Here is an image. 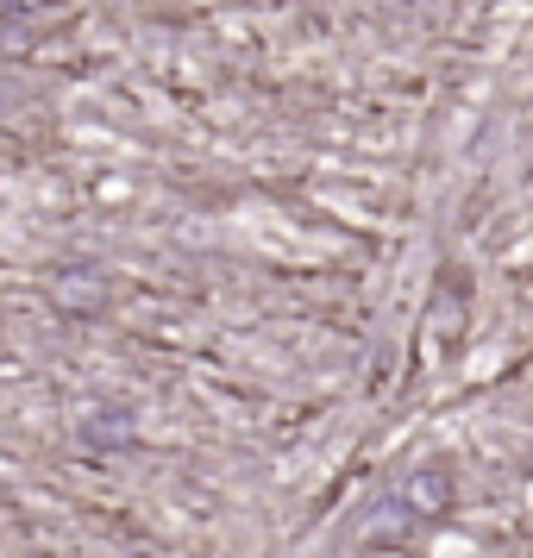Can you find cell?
Wrapping results in <instances>:
<instances>
[{
	"label": "cell",
	"instance_id": "cell-1",
	"mask_svg": "<svg viewBox=\"0 0 533 558\" xmlns=\"http://www.w3.org/2000/svg\"><path fill=\"white\" fill-rule=\"evenodd\" d=\"M7 7H19V0H7ZM26 7H32V0H26Z\"/></svg>",
	"mask_w": 533,
	"mask_h": 558
}]
</instances>
